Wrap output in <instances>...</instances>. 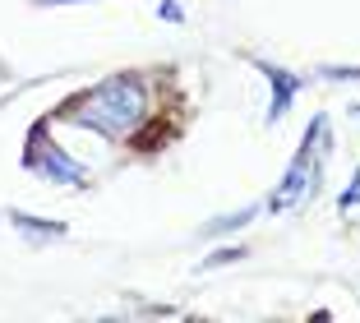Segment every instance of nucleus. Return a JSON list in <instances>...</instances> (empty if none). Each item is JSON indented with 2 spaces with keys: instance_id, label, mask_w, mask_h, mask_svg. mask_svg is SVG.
<instances>
[{
  "instance_id": "obj_1",
  "label": "nucleus",
  "mask_w": 360,
  "mask_h": 323,
  "mask_svg": "<svg viewBox=\"0 0 360 323\" xmlns=\"http://www.w3.org/2000/svg\"><path fill=\"white\" fill-rule=\"evenodd\" d=\"M70 115L88 129H102V134H125V129H134L139 120H143V84H139L134 74L106 79L102 88L79 97Z\"/></svg>"
},
{
  "instance_id": "obj_2",
  "label": "nucleus",
  "mask_w": 360,
  "mask_h": 323,
  "mask_svg": "<svg viewBox=\"0 0 360 323\" xmlns=\"http://www.w3.org/2000/svg\"><path fill=\"white\" fill-rule=\"evenodd\" d=\"M32 171H42V176H51V180H84V167L79 162H70V157L60 153V148H51L42 139V129L32 134V148H28V157H23Z\"/></svg>"
}]
</instances>
